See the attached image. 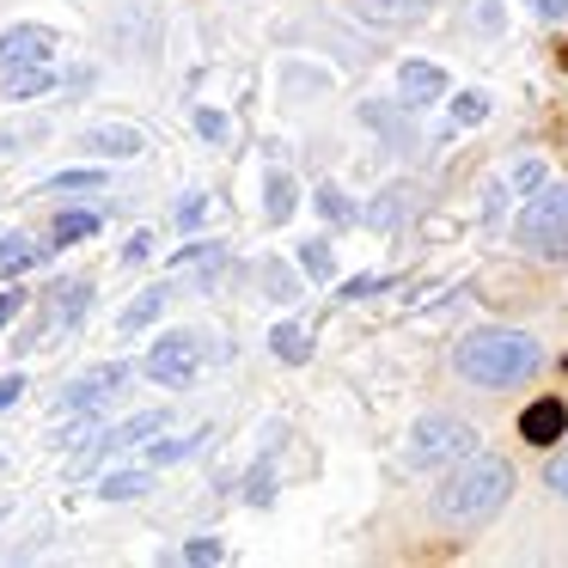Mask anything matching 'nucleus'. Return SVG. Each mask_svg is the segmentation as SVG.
<instances>
[{
	"label": "nucleus",
	"instance_id": "1",
	"mask_svg": "<svg viewBox=\"0 0 568 568\" xmlns=\"http://www.w3.org/2000/svg\"><path fill=\"white\" fill-rule=\"evenodd\" d=\"M507 501H514V465L495 458V453H470V458H458V465L440 470V483H434V495H428V514H434V526H446V531H477V526H489Z\"/></svg>",
	"mask_w": 568,
	"mask_h": 568
},
{
	"label": "nucleus",
	"instance_id": "2",
	"mask_svg": "<svg viewBox=\"0 0 568 568\" xmlns=\"http://www.w3.org/2000/svg\"><path fill=\"white\" fill-rule=\"evenodd\" d=\"M544 367V343L514 324H477L453 343V373L477 392H507V385L531 379Z\"/></svg>",
	"mask_w": 568,
	"mask_h": 568
},
{
	"label": "nucleus",
	"instance_id": "3",
	"mask_svg": "<svg viewBox=\"0 0 568 568\" xmlns=\"http://www.w3.org/2000/svg\"><path fill=\"white\" fill-rule=\"evenodd\" d=\"M62 87V31L43 19H19L0 31V99L38 104Z\"/></svg>",
	"mask_w": 568,
	"mask_h": 568
},
{
	"label": "nucleus",
	"instance_id": "4",
	"mask_svg": "<svg viewBox=\"0 0 568 568\" xmlns=\"http://www.w3.org/2000/svg\"><path fill=\"white\" fill-rule=\"evenodd\" d=\"M514 245L531 257H568V184H544L538 196L519 202Z\"/></svg>",
	"mask_w": 568,
	"mask_h": 568
},
{
	"label": "nucleus",
	"instance_id": "5",
	"mask_svg": "<svg viewBox=\"0 0 568 568\" xmlns=\"http://www.w3.org/2000/svg\"><path fill=\"white\" fill-rule=\"evenodd\" d=\"M477 440L483 434L470 428L465 416H422L416 428H409L404 458H409V470H446V465H458V458L483 453Z\"/></svg>",
	"mask_w": 568,
	"mask_h": 568
},
{
	"label": "nucleus",
	"instance_id": "6",
	"mask_svg": "<svg viewBox=\"0 0 568 568\" xmlns=\"http://www.w3.org/2000/svg\"><path fill=\"white\" fill-rule=\"evenodd\" d=\"M202 367H209V336L202 331H160L148 343V355H141V373H148L153 385H165V392L196 385Z\"/></svg>",
	"mask_w": 568,
	"mask_h": 568
},
{
	"label": "nucleus",
	"instance_id": "7",
	"mask_svg": "<svg viewBox=\"0 0 568 568\" xmlns=\"http://www.w3.org/2000/svg\"><path fill=\"white\" fill-rule=\"evenodd\" d=\"M129 379H135V361H99V367L74 373V379L50 397V409L55 416H104V404H111L116 392H129Z\"/></svg>",
	"mask_w": 568,
	"mask_h": 568
},
{
	"label": "nucleus",
	"instance_id": "8",
	"mask_svg": "<svg viewBox=\"0 0 568 568\" xmlns=\"http://www.w3.org/2000/svg\"><path fill=\"white\" fill-rule=\"evenodd\" d=\"M453 99V80H446L440 62H422V55H409V62H397V104L404 111H428V104Z\"/></svg>",
	"mask_w": 568,
	"mask_h": 568
},
{
	"label": "nucleus",
	"instance_id": "9",
	"mask_svg": "<svg viewBox=\"0 0 568 568\" xmlns=\"http://www.w3.org/2000/svg\"><path fill=\"white\" fill-rule=\"evenodd\" d=\"M165 422H172V416H165V409H135V416H129V422H116V428H104L99 440H92V453L80 458V470H92V465H99L104 453H123V446H148L153 434H165Z\"/></svg>",
	"mask_w": 568,
	"mask_h": 568
},
{
	"label": "nucleus",
	"instance_id": "10",
	"mask_svg": "<svg viewBox=\"0 0 568 568\" xmlns=\"http://www.w3.org/2000/svg\"><path fill=\"white\" fill-rule=\"evenodd\" d=\"M80 148L92 153V160H141L148 153V129H135V123H92L87 135H80Z\"/></svg>",
	"mask_w": 568,
	"mask_h": 568
},
{
	"label": "nucleus",
	"instance_id": "11",
	"mask_svg": "<svg viewBox=\"0 0 568 568\" xmlns=\"http://www.w3.org/2000/svg\"><path fill=\"white\" fill-rule=\"evenodd\" d=\"M562 434H568V404H562V397H538V404L519 409V440L556 446Z\"/></svg>",
	"mask_w": 568,
	"mask_h": 568
},
{
	"label": "nucleus",
	"instance_id": "12",
	"mask_svg": "<svg viewBox=\"0 0 568 568\" xmlns=\"http://www.w3.org/2000/svg\"><path fill=\"white\" fill-rule=\"evenodd\" d=\"M92 300H99V287H92L87 275H74V282H55V287H50V318H55V331H80V324H87V312H92Z\"/></svg>",
	"mask_w": 568,
	"mask_h": 568
},
{
	"label": "nucleus",
	"instance_id": "13",
	"mask_svg": "<svg viewBox=\"0 0 568 568\" xmlns=\"http://www.w3.org/2000/svg\"><path fill=\"white\" fill-rule=\"evenodd\" d=\"M209 440H214V428H190V434H165V440H148V446H141V465H153V470H165V465H184V458H196V453H209Z\"/></svg>",
	"mask_w": 568,
	"mask_h": 568
},
{
	"label": "nucleus",
	"instance_id": "14",
	"mask_svg": "<svg viewBox=\"0 0 568 568\" xmlns=\"http://www.w3.org/2000/svg\"><path fill=\"white\" fill-rule=\"evenodd\" d=\"M355 7H361V19L379 26V31H409L416 19L434 13V0H355Z\"/></svg>",
	"mask_w": 568,
	"mask_h": 568
},
{
	"label": "nucleus",
	"instance_id": "15",
	"mask_svg": "<svg viewBox=\"0 0 568 568\" xmlns=\"http://www.w3.org/2000/svg\"><path fill=\"white\" fill-rule=\"evenodd\" d=\"M165 300H172V287H165V282L141 287V294L129 300L123 312H116V331H123V336H141V331H153V324L165 318Z\"/></svg>",
	"mask_w": 568,
	"mask_h": 568
},
{
	"label": "nucleus",
	"instance_id": "16",
	"mask_svg": "<svg viewBox=\"0 0 568 568\" xmlns=\"http://www.w3.org/2000/svg\"><path fill=\"white\" fill-rule=\"evenodd\" d=\"M294 209H300L294 172H270V178H263V221H270V226H287V221H294Z\"/></svg>",
	"mask_w": 568,
	"mask_h": 568
},
{
	"label": "nucleus",
	"instance_id": "17",
	"mask_svg": "<svg viewBox=\"0 0 568 568\" xmlns=\"http://www.w3.org/2000/svg\"><path fill=\"white\" fill-rule=\"evenodd\" d=\"M99 214L92 209H62L50 221V251H68V245H87V239H99Z\"/></svg>",
	"mask_w": 568,
	"mask_h": 568
},
{
	"label": "nucleus",
	"instance_id": "18",
	"mask_svg": "<svg viewBox=\"0 0 568 568\" xmlns=\"http://www.w3.org/2000/svg\"><path fill=\"white\" fill-rule=\"evenodd\" d=\"M43 257H55V251H50V245H31L26 233H7V239H0V275H7V282H19L26 270H38Z\"/></svg>",
	"mask_w": 568,
	"mask_h": 568
},
{
	"label": "nucleus",
	"instance_id": "19",
	"mask_svg": "<svg viewBox=\"0 0 568 568\" xmlns=\"http://www.w3.org/2000/svg\"><path fill=\"white\" fill-rule=\"evenodd\" d=\"M226 263V245L221 239H190V245H178L172 257H165V270H202L214 282V270Z\"/></svg>",
	"mask_w": 568,
	"mask_h": 568
},
{
	"label": "nucleus",
	"instance_id": "20",
	"mask_svg": "<svg viewBox=\"0 0 568 568\" xmlns=\"http://www.w3.org/2000/svg\"><path fill=\"white\" fill-rule=\"evenodd\" d=\"M257 287H263V300H270V306H294V300H300V270L263 257L257 263Z\"/></svg>",
	"mask_w": 568,
	"mask_h": 568
},
{
	"label": "nucleus",
	"instance_id": "21",
	"mask_svg": "<svg viewBox=\"0 0 568 568\" xmlns=\"http://www.w3.org/2000/svg\"><path fill=\"white\" fill-rule=\"evenodd\" d=\"M43 196H99L104 190V172L99 165H68V172H55V178H43Z\"/></svg>",
	"mask_w": 568,
	"mask_h": 568
},
{
	"label": "nucleus",
	"instance_id": "22",
	"mask_svg": "<svg viewBox=\"0 0 568 568\" xmlns=\"http://www.w3.org/2000/svg\"><path fill=\"white\" fill-rule=\"evenodd\" d=\"M153 489V465H129V470H104L99 495L104 501H141Z\"/></svg>",
	"mask_w": 568,
	"mask_h": 568
},
{
	"label": "nucleus",
	"instance_id": "23",
	"mask_svg": "<svg viewBox=\"0 0 568 568\" xmlns=\"http://www.w3.org/2000/svg\"><path fill=\"white\" fill-rule=\"evenodd\" d=\"M409 209H416V196H409V184H392V190H379V196H373L367 209H361V221H367V226H397Z\"/></svg>",
	"mask_w": 568,
	"mask_h": 568
},
{
	"label": "nucleus",
	"instance_id": "24",
	"mask_svg": "<svg viewBox=\"0 0 568 568\" xmlns=\"http://www.w3.org/2000/svg\"><path fill=\"white\" fill-rule=\"evenodd\" d=\"M270 355L287 361V367H306V361H312V331H306V324H275V331H270Z\"/></svg>",
	"mask_w": 568,
	"mask_h": 568
},
{
	"label": "nucleus",
	"instance_id": "25",
	"mask_svg": "<svg viewBox=\"0 0 568 568\" xmlns=\"http://www.w3.org/2000/svg\"><path fill=\"white\" fill-rule=\"evenodd\" d=\"M507 190H514V202H526V196H538L544 184H550V165L544 160H519V165H507Z\"/></svg>",
	"mask_w": 568,
	"mask_h": 568
},
{
	"label": "nucleus",
	"instance_id": "26",
	"mask_svg": "<svg viewBox=\"0 0 568 568\" xmlns=\"http://www.w3.org/2000/svg\"><path fill=\"white\" fill-rule=\"evenodd\" d=\"M489 111H495V99L483 87H465V92H453V123L458 129H477V123H489Z\"/></svg>",
	"mask_w": 568,
	"mask_h": 568
},
{
	"label": "nucleus",
	"instance_id": "27",
	"mask_svg": "<svg viewBox=\"0 0 568 568\" xmlns=\"http://www.w3.org/2000/svg\"><path fill=\"white\" fill-rule=\"evenodd\" d=\"M270 458H275V446H263L257 465H251V477H245V501L251 507H270L275 501V465H270Z\"/></svg>",
	"mask_w": 568,
	"mask_h": 568
},
{
	"label": "nucleus",
	"instance_id": "28",
	"mask_svg": "<svg viewBox=\"0 0 568 568\" xmlns=\"http://www.w3.org/2000/svg\"><path fill=\"white\" fill-rule=\"evenodd\" d=\"M300 275H312V282H336V251H331V239H306V245H300Z\"/></svg>",
	"mask_w": 568,
	"mask_h": 568
},
{
	"label": "nucleus",
	"instance_id": "29",
	"mask_svg": "<svg viewBox=\"0 0 568 568\" xmlns=\"http://www.w3.org/2000/svg\"><path fill=\"white\" fill-rule=\"evenodd\" d=\"M312 209H318L331 226H348V221H361V209H355V202H348L336 184H318V196H312Z\"/></svg>",
	"mask_w": 568,
	"mask_h": 568
},
{
	"label": "nucleus",
	"instance_id": "30",
	"mask_svg": "<svg viewBox=\"0 0 568 568\" xmlns=\"http://www.w3.org/2000/svg\"><path fill=\"white\" fill-rule=\"evenodd\" d=\"M190 123H196V135L209 141V148H226V141H233V123H226V111H214V104H196Z\"/></svg>",
	"mask_w": 568,
	"mask_h": 568
},
{
	"label": "nucleus",
	"instance_id": "31",
	"mask_svg": "<svg viewBox=\"0 0 568 568\" xmlns=\"http://www.w3.org/2000/svg\"><path fill=\"white\" fill-rule=\"evenodd\" d=\"M544 489H550L556 501H568V434H562V446L544 458Z\"/></svg>",
	"mask_w": 568,
	"mask_h": 568
},
{
	"label": "nucleus",
	"instance_id": "32",
	"mask_svg": "<svg viewBox=\"0 0 568 568\" xmlns=\"http://www.w3.org/2000/svg\"><path fill=\"white\" fill-rule=\"evenodd\" d=\"M31 141H43V123H38V116H31V123L0 129V153H31Z\"/></svg>",
	"mask_w": 568,
	"mask_h": 568
},
{
	"label": "nucleus",
	"instance_id": "33",
	"mask_svg": "<svg viewBox=\"0 0 568 568\" xmlns=\"http://www.w3.org/2000/svg\"><path fill=\"white\" fill-rule=\"evenodd\" d=\"M178 562H226V544L221 538H190L184 550H178Z\"/></svg>",
	"mask_w": 568,
	"mask_h": 568
},
{
	"label": "nucleus",
	"instance_id": "34",
	"mask_svg": "<svg viewBox=\"0 0 568 568\" xmlns=\"http://www.w3.org/2000/svg\"><path fill=\"white\" fill-rule=\"evenodd\" d=\"M392 282H397V275H348V282H343V300H373V294H385Z\"/></svg>",
	"mask_w": 568,
	"mask_h": 568
},
{
	"label": "nucleus",
	"instance_id": "35",
	"mask_svg": "<svg viewBox=\"0 0 568 568\" xmlns=\"http://www.w3.org/2000/svg\"><path fill=\"white\" fill-rule=\"evenodd\" d=\"M148 257H153V233L141 226V233H129V245H123V257H116V263H123V270H141Z\"/></svg>",
	"mask_w": 568,
	"mask_h": 568
},
{
	"label": "nucleus",
	"instance_id": "36",
	"mask_svg": "<svg viewBox=\"0 0 568 568\" xmlns=\"http://www.w3.org/2000/svg\"><path fill=\"white\" fill-rule=\"evenodd\" d=\"M202 214H209V196H202V190H190V196L172 209V221L178 226H202Z\"/></svg>",
	"mask_w": 568,
	"mask_h": 568
},
{
	"label": "nucleus",
	"instance_id": "37",
	"mask_svg": "<svg viewBox=\"0 0 568 568\" xmlns=\"http://www.w3.org/2000/svg\"><path fill=\"white\" fill-rule=\"evenodd\" d=\"M501 26H507V7H501V0H477V31H489V38H495Z\"/></svg>",
	"mask_w": 568,
	"mask_h": 568
},
{
	"label": "nucleus",
	"instance_id": "38",
	"mask_svg": "<svg viewBox=\"0 0 568 568\" xmlns=\"http://www.w3.org/2000/svg\"><path fill=\"white\" fill-rule=\"evenodd\" d=\"M26 287H7V294H0V331H7V324H13L19 318V312H26Z\"/></svg>",
	"mask_w": 568,
	"mask_h": 568
},
{
	"label": "nucleus",
	"instance_id": "39",
	"mask_svg": "<svg viewBox=\"0 0 568 568\" xmlns=\"http://www.w3.org/2000/svg\"><path fill=\"white\" fill-rule=\"evenodd\" d=\"M26 397V373H0V409H13Z\"/></svg>",
	"mask_w": 568,
	"mask_h": 568
},
{
	"label": "nucleus",
	"instance_id": "40",
	"mask_svg": "<svg viewBox=\"0 0 568 568\" xmlns=\"http://www.w3.org/2000/svg\"><path fill=\"white\" fill-rule=\"evenodd\" d=\"M531 13H538V19H568V0H538Z\"/></svg>",
	"mask_w": 568,
	"mask_h": 568
},
{
	"label": "nucleus",
	"instance_id": "41",
	"mask_svg": "<svg viewBox=\"0 0 568 568\" xmlns=\"http://www.w3.org/2000/svg\"><path fill=\"white\" fill-rule=\"evenodd\" d=\"M7 514H13V501H7V495H0V519H7Z\"/></svg>",
	"mask_w": 568,
	"mask_h": 568
},
{
	"label": "nucleus",
	"instance_id": "42",
	"mask_svg": "<svg viewBox=\"0 0 568 568\" xmlns=\"http://www.w3.org/2000/svg\"><path fill=\"white\" fill-rule=\"evenodd\" d=\"M526 7H538V0H526Z\"/></svg>",
	"mask_w": 568,
	"mask_h": 568
},
{
	"label": "nucleus",
	"instance_id": "43",
	"mask_svg": "<svg viewBox=\"0 0 568 568\" xmlns=\"http://www.w3.org/2000/svg\"><path fill=\"white\" fill-rule=\"evenodd\" d=\"M0 465H7V458H0Z\"/></svg>",
	"mask_w": 568,
	"mask_h": 568
}]
</instances>
